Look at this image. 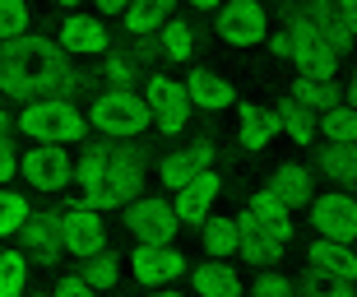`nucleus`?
<instances>
[{"label": "nucleus", "mask_w": 357, "mask_h": 297, "mask_svg": "<svg viewBox=\"0 0 357 297\" xmlns=\"http://www.w3.org/2000/svg\"><path fill=\"white\" fill-rule=\"evenodd\" d=\"M79 66L52 38H19L0 47V93L33 102V98H70L79 93Z\"/></svg>", "instance_id": "f257e3e1"}, {"label": "nucleus", "mask_w": 357, "mask_h": 297, "mask_svg": "<svg viewBox=\"0 0 357 297\" xmlns=\"http://www.w3.org/2000/svg\"><path fill=\"white\" fill-rule=\"evenodd\" d=\"M75 181L84 190V204L89 209H116V204H130L135 186L144 181V158L126 144H93L79 153L75 162Z\"/></svg>", "instance_id": "f03ea898"}, {"label": "nucleus", "mask_w": 357, "mask_h": 297, "mask_svg": "<svg viewBox=\"0 0 357 297\" xmlns=\"http://www.w3.org/2000/svg\"><path fill=\"white\" fill-rule=\"evenodd\" d=\"M269 47H274V56H283V61H292V66H302L306 75H325V79H334V70H339V61L348 56L353 38H348L339 24L288 19L283 33L269 38Z\"/></svg>", "instance_id": "7ed1b4c3"}, {"label": "nucleus", "mask_w": 357, "mask_h": 297, "mask_svg": "<svg viewBox=\"0 0 357 297\" xmlns=\"http://www.w3.org/2000/svg\"><path fill=\"white\" fill-rule=\"evenodd\" d=\"M14 125L33 144H79L89 130V116L75 107V98H33L19 107Z\"/></svg>", "instance_id": "20e7f679"}, {"label": "nucleus", "mask_w": 357, "mask_h": 297, "mask_svg": "<svg viewBox=\"0 0 357 297\" xmlns=\"http://www.w3.org/2000/svg\"><path fill=\"white\" fill-rule=\"evenodd\" d=\"M149 121H153V112H149L144 93H135V89H102L89 102V125L102 139H112V144H126V139L144 135Z\"/></svg>", "instance_id": "39448f33"}, {"label": "nucleus", "mask_w": 357, "mask_h": 297, "mask_svg": "<svg viewBox=\"0 0 357 297\" xmlns=\"http://www.w3.org/2000/svg\"><path fill=\"white\" fill-rule=\"evenodd\" d=\"M144 102L153 112V125L158 135L176 139L190 121V98H185V84H176L172 75H149L144 79Z\"/></svg>", "instance_id": "423d86ee"}, {"label": "nucleus", "mask_w": 357, "mask_h": 297, "mask_svg": "<svg viewBox=\"0 0 357 297\" xmlns=\"http://www.w3.org/2000/svg\"><path fill=\"white\" fill-rule=\"evenodd\" d=\"M213 28H218V38L232 42V47H260V42L269 38V14H265L260 0H223Z\"/></svg>", "instance_id": "0eeeda50"}, {"label": "nucleus", "mask_w": 357, "mask_h": 297, "mask_svg": "<svg viewBox=\"0 0 357 297\" xmlns=\"http://www.w3.org/2000/svg\"><path fill=\"white\" fill-rule=\"evenodd\" d=\"M19 176H24L28 186L56 195V190L70 186V176H75V158L66 153V144H33L24 158H19Z\"/></svg>", "instance_id": "6e6552de"}, {"label": "nucleus", "mask_w": 357, "mask_h": 297, "mask_svg": "<svg viewBox=\"0 0 357 297\" xmlns=\"http://www.w3.org/2000/svg\"><path fill=\"white\" fill-rule=\"evenodd\" d=\"M126 223H130V232L139 237V242H149V246H172V237L181 232L176 209L167 200H158V195L130 200V204H126Z\"/></svg>", "instance_id": "1a4fd4ad"}, {"label": "nucleus", "mask_w": 357, "mask_h": 297, "mask_svg": "<svg viewBox=\"0 0 357 297\" xmlns=\"http://www.w3.org/2000/svg\"><path fill=\"white\" fill-rule=\"evenodd\" d=\"M61 246H66V256H75V260H89V256H98V251H107V232H102L98 209H89L84 200L61 209Z\"/></svg>", "instance_id": "9d476101"}, {"label": "nucleus", "mask_w": 357, "mask_h": 297, "mask_svg": "<svg viewBox=\"0 0 357 297\" xmlns=\"http://www.w3.org/2000/svg\"><path fill=\"white\" fill-rule=\"evenodd\" d=\"M306 260H311V279H320L325 288H357V251L348 242L316 237V246L306 251Z\"/></svg>", "instance_id": "9b49d317"}, {"label": "nucleus", "mask_w": 357, "mask_h": 297, "mask_svg": "<svg viewBox=\"0 0 357 297\" xmlns=\"http://www.w3.org/2000/svg\"><path fill=\"white\" fill-rule=\"evenodd\" d=\"M311 228H316L325 242H353L357 237V200L344 195V190L316 195V200H311Z\"/></svg>", "instance_id": "f8f14e48"}, {"label": "nucleus", "mask_w": 357, "mask_h": 297, "mask_svg": "<svg viewBox=\"0 0 357 297\" xmlns=\"http://www.w3.org/2000/svg\"><path fill=\"white\" fill-rule=\"evenodd\" d=\"M19 242H24L28 260L56 265V260L66 256V246H61V209H38V214H28V223L19 228Z\"/></svg>", "instance_id": "ddd939ff"}, {"label": "nucleus", "mask_w": 357, "mask_h": 297, "mask_svg": "<svg viewBox=\"0 0 357 297\" xmlns=\"http://www.w3.org/2000/svg\"><path fill=\"white\" fill-rule=\"evenodd\" d=\"M130 270H135L139 284L158 288V284H172V279H181V274H185V256L176 251V246H149V242H139V246H135V256H130Z\"/></svg>", "instance_id": "4468645a"}, {"label": "nucleus", "mask_w": 357, "mask_h": 297, "mask_svg": "<svg viewBox=\"0 0 357 297\" xmlns=\"http://www.w3.org/2000/svg\"><path fill=\"white\" fill-rule=\"evenodd\" d=\"M158 172H162V186L185 190L195 176L213 172V144L209 139H195L190 148H176V153H167V158L158 162Z\"/></svg>", "instance_id": "2eb2a0df"}, {"label": "nucleus", "mask_w": 357, "mask_h": 297, "mask_svg": "<svg viewBox=\"0 0 357 297\" xmlns=\"http://www.w3.org/2000/svg\"><path fill=\"white\" fill-rule=\"evenodd\" d=\"M56 38H61V52L75 61V56H107L112 33H107V24H102V19H93V14H70Z\"/></svg>", "instance_id": "dca6fc26"}, {"label": "nucleus", "mask_w": 357, "mask_h": 297, "mask_svg": "<svg viewBox=\"0 0 357 297\" xmlns=\"http://www.w3.org/2000/svg\"><path fill=\"white\" fill-rule=\"evenodd\" d=\"M237 228H241L237 251H241L246 260H255V265H269V260H278V256H283V246H288V232H274V228H265V223H255L246 209L237 214Z\"/></svg>", "instance_id": "f3484780"}, {"label": "nucleus", "mask_w": 357, "mask_h": 297, "mask_svg": "<svg viewBox=\"0 0 357 297\" xmlns=\"http://www.w3.org/2000/svg\"><path fill=\"white\" fill-rule=\"evenodd\" d=\"M218 172H204V176H195L185 190H176V200H172V209H176V218H181V228H190V223H204L209 218V204L218 200Z\"/></svg>", "instance_id": "a211bd4d"}, {"label": "nucleus", "mask_w": 357, "mask_h": 297, "mask_svg": "<svg viewBox=\"0 0 357 297\" xmlns=\"http://www.w3.org/2000/svg\"><path fill=\"white\" fill-rule=\"evenodd\" d=\"M185 98H190L195 112H227L237 102L232 84H227L223 75H213V70H195V75L185 79Z\"/></svg>", "instance_id": "6ab92c4d"}, {"label": "nucleus", "mask_w": 357, "mask_h": 297, "mask_svg": "<svg viewBox=\"0 0 357 297\" xmlns=\"http://www.w3.org/2000/svg\"><path fill=\"white\" fill-rule=\"evenodd\" d=\"M269 190H274L288 209H302V204L316 200V176H311V167H302V162H283V167H274V176H269Z\"/></svg>", "instance_id": "aec40b11"}, {"label": "nucleus", "mask_w": 357, "mask_h": 297, "mask_svg": "<svg viewBox=\"0 0 357 297\" xmlns=\"http://www.w3.org/2000/svg\"><path fill=\"white\" fill-rule=\"evenodd\" d=\"M274 135H278V112L274 107L246 102V107L237 112V139H241V148L260 153V148H269V139H274Z\"/></svg>", "instance_id": "412c9836"}, {"label": "nucleus", "mask_w": 357, "mask_h": 297, "mask_svg": "<svg viewBox=\"0 0 357 297\" xmlns=\"http://www.w3.org/2000/svg\"><path fill=\"white\" fill-rule=\"evenodd\" d=\"M190 288L195 297H241V274L223 260H204L190 270Z\"/></svg>", "instance_id": "4be33fe9"}, {"label": "nucleus", "mask_w": 357, "mask_h": 297, "mask_svg": "<svg viewBox=\"0 0 357 297\" xmlns=\"http://www.w3.org/2000/svg\"><path fill=\"white\" fill-rule=\"evenodd\" d=\"M172 10H176V0H130V10L121 14V24H126L130 38H153L172 19Z\"/></svg>", "instance_id": "5701e85b"}, {"label": "nucleus", "mask_w": 357, "mask_h": 297, "mask_svg": "<svg viewBox=\"0 0 357 297\" xmlns=\"http://www.w3.org/2000/svg\"><path fill=\"white\" fill-rule=\"evenodd\" d=\"M316 167L334 186H357V144H325L316 153Z\"/></svg>", "instance_id": "b1692460"}, {"label": "nucleus", "mask_w": 357, "mask_h": 297, "mask_svg": "<svg viewBox=\"0 0 357 297\" xmlns=\"http://www.w3.org/2000/svg\"><path fill=\"white\" fill-rule=\"evenodd\" d=\"M292 102L325 116L330 107H339V84L325 79V75H306V79H297V89H292Z\"/></svg>", "instance_id": "393cba45"}, {"label": "nucleus", "mask_w": 357, "mask_h": 297, "mask_svg": "<svg viewBox=\"0 0 357 297\" xmlns=\"http://www.w3.org/2000/svg\"><path fill=\"white\" fill-rule=\"evenodd\" d=\"M204 251H209L213 260H227L232 251H237V242H241V228H237V218H227V214H209L204 223Z\"/></svg>", "instance_id": "a878e982"}, {"label": "nucleus", "mask_w": 357, "mask_h": 297, "mask_svg": "<svg viewBox=\"0 0 357 297\" xmlns=\"http://www.w3.org/2000/svg\"><path fill=\"white\" fill-rule=\"evenodd\" d=\"M246 214H251L255 223H265V228L288 232V237H292V209H288L283 200H278L274 190H255L251 200H246Z\"/></svg>", "instance_id": "bb28decb"}, {"label": "nucleus", "mask_w": 357, "mask_h": 297, "mask_svg": "<svg viewBox=\"0 0 357 297\" xmlns=\"http://www.w3.org/2000/svg\"><path fill=\"white\" fill-rule=\"evenodd\" d=\"M278 135H288L292 139V144H311V139H316L320 135V130H316V116H311V112H306V107H297V102H292V98H288V102H278Z\"/></svg>", "instance_id": "cd10ccee"}, {"label": "nucleus", "mask_w": 357, "mask_h": 297, "mask_svg": "<svg viewBox=\"0 0 357 297\" xmlns=\"http://www.w3.org/2000/svg\"><path fill=\"white\" fill-rule=\"evenodd\" d=\"M158 47H162L167 61H190V52H195V28L185 24V19H167L158 28Z\"/></svg>", "instance_id": "c85d7f7f"}, {"label": "nucleus", "mask_w": 357, "mask_h": 297, "mask_svg": "<svg viewBox=\"0 0 357 297\" xmlns=\"http://www.w3.org/2000/svg\"><path fill=\"white\" fill-rule=\"evenodd\" d=\"M316 130L330 139V144H357V112L339 102V107H330V112L316 121Z\"/></svg>", "instance_id": "c756f323"}, {"label": "nucleus", "mask_w": 357, "mask_h": 297, "mask_svg": "<svg viewBox=\"0 0 357 297\" xmlns=\"http://www.w3.org/2000/svg\"><path fill=\"white\" fill-rule=\"evenodd\" d=\"M24 288H28V256L0 251V297H24Z\"/></svg>", "instance_id": "7c9ffc66"}, {"label": "nucleus", "mask_w": 357, "mask_h": 297, "mask_svg": "<svg viewBox=\"0 0 357 297\" xmlns=\"http://www.w3.org/2000/svg\"><path fill=\"white\" fill-rule=\"evenodd\" d=\"M28 195H19V190H5L0 186V237H19V228L28 223Z\"/></svg>", "instance_id": "2f4dec72"}, {"label": "nucleus", "mask_w": 357, "mask_h": 297, "mask_svg": "<svg viewBox=\"0 0 357 297\" xmlns=\"http://www.w3.org/2000/svg\"><path fill=\"white\" fill-rule=\"evenodd\" d=\"M84 279H89V284L98 288V293L116 288V279H121L116 256H112V251H98V256H89V260H84Z\"/></svg>", "instance_id": "473e14b6"}, {"label": "nucleus", "mask_w": 357, "mask_h": 297, "mask_svg": "<svg viewBox=\"0 0 357 297\" xmlns=\"http://www.w3.org/2000/svg\"><path fill=\"white\" fill-rule=\"evenodd\" d=\"M28 33V0H0V47Z\"/></svg>", "instance_id": "72a5a7b5"}, {"label": "nucleus", "mask_w": 357, "mask_h": 297, "mask_svg": "<svg viewBox=\"0 0 357 297\" xmlns=\"http://www.w3.org/2000/svg\"><path fill=\"white\" fill-rule=\"evenodd\" d=\"M102 79H107V89H135V84L149 79V75H139V66H135L130 56H107L102 61Z\"/></svg>", "instance_id": "f704fd0d"}, {"label": "nucleus", "mask_w": 357, "mask_h": 297, "mask_svg": "<svg viewBox=\"0 0 357 297\" xmlns=\"http://www.w3.org/2000/svg\"><path fill=\"white\" fill-rule=\"evenodd\" d=\"M288 19H306V24H334V0H302L292 5Z\"/></svg>", "instance_id": "c9c22d12"}, {"label": "nucleus", "mask_w": 357, "mask_h": 297, "mask_svg": "<svg viewBox=\"0 0 357 297\" xmlns=\"http://www.w3.org/2000/svg\"><path fill=\"white\" fill-rule=\"evenodd\" d=\"M255 297H297V284L288 274H260L255 279Z\"/></svg>", "instance_id": "e433bc0d"}, {"label": "nucleus", "mask_w": 357, "mask_h": 297, "mask_svg": "<svg viewBox=\"0 0 357 297\" xmlns=\"http://www.w3.org/2000/svg\"><path fill=\"white\" fill-rule=\"evenodd\" d=\"M52 297H98V288H93L84 274H70V279H61V284H56Z\"/></svg>", "instance_id": "4c0bfd02"}, {"label": "nucleus", "mask_w": 357, "mask_h": 297, "mask_svg": "<svg viewBox=\"0 0 357 297\" xmlns=\"http://www.w3.org/2000/svg\"><path fill=\"white\" fill-rule=\"evenodd\" d=\"M334 24L357 42V0H334Z\"/></svg>", "instance_id": "58836bf2"}, {"label": "nucleus", "mask_w": 357, "mask_h": 297, "mask_svg": "<svg viewBox=\"0 0 357 297\" xmlns=\"http://www.w3.org/2000/svg\"><path fill=\"white\" fill-rule=\"evenodd\" d=\"M14 176H19V153L14 144H0V186H10Z\"/></svg>", "instance_id": "ea45409f"}, {"label": "nucleus", "mask_w": 357, "mask_h": 297, "mask_svg": "<svg viewBox=\"0 0 357 297\" xmlns=\"http://www.w3.org/2000/svg\"><path fill=\"white\" fill-rule=\"evenodd\" d=\"M353 288H325L320 279H302V288H297V297H348Z\"/></svg>", "instance_id": "a19ab883"}, {"label": "nucleus", "mask_w": 357, "mask_h": 297, "mask_svg": "<svg viewBox=\"0 0 357 297\" xmlns=\"http://www.w3.org/2000/svg\"><path fill=\"white\" fill-rule=\"evenodd\" d=\"M93 5H98L102 14H126L130 10V0H93Z\"/></svg>", "instance_id": "79ce46f5"}, {"label": "nucleus", "mask_w": 357, "mask_h": 297, "mask_svg": "<svg viewBox=\"0 0 357 297\" xmlns=\"http://www.w3.org/2000/svg\"><path fill=\"white\" fill-rule=\"evenodd\" d=\"M10 130H14V121H10V112H0V144H10Z\"/></svg>", "instance_id": "37998d69"}, {"label": "nucleus", "mask_w": 357, "mask_h": 297, "mask_svg": "<svg viewBox=\"0 0 357 297\" xmlns=\"http://www.w3.org/2000/svg\"><path fill=\"white\" fill-rule=\"evenodd\" d=\"M185 5H190V10H218L223 0H185Z\"/></svg>", "instance_id": "c03bdc74"}, {"label": "nucleus", "mask_w": 357, "mask_h": 297, "mask_svg": "<svg viewBox=\"0 0 357 297\" xmlns=\"http://www.w3.org/2000/svg\"><path fill=\"white\" fill-rule=\"evenodd\" d=\"M348 107L357 112V75H353V84H348Z\"/></svg>", "instance_id": "a18cd8bd"}, {"label": "nucleus", "mask_w": 357, "mask_h": 297, "mask_svg": "<svg viewBox=\"0 0 357 297\" xmlns=\"http://www.w3.org/2000/svg\"><path fill=\"white\" fill-rule=\"evenodd\" d=\"M153 297H185V293H172V288H162V293H153Z\"/></svg>", "instance_id": "49530a36"}, {"label": "nucleus", "mask_w": 357, "mask_h": 297, "mask_svg": "<svg viewBox=\"0 0 357 297\" xmlns=\"http://www.w3.org/2000/svg\"><path fill=\"white\" fill-rule=\"evenodd\" d=\"M56 5H66V10H75V5H84V0H56Z\"/></svg>", "instance_id": "de8ad7c7"}, {"label": "nucleus", "mask_w": 357, "mask_h": 297, "mask_svg": "<svg viewBox=\"0 0 357 297\" xmlns=\"http://www.w3.org/2000/svg\"><path fill=\"white\" fill-rule=\"evenodd\" d=\"M24 297H52V293H24Z\"/></svg>", "instance_id": "09e8293b"}, {"label": "nucleus", "mask_w": 357, "mask_h": 297, "mask_svg": "<svg viewBox=\"0 0 357 297\" xmlns=\"http://www.w3.org/2000/svg\"><path fill=\"white\" fill-rule=\"evenodd\" d=\"M348 297H357V288H353V293H348Z\"/></svg>", "instance_id": "8fccbe9b"}]
</instances>
